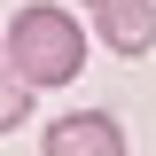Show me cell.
Listing matches in <instances>:
<instances>
[{
  "mask_svg": "<svg viewBox=\"0 0 156 156\" xmlns=\"http://www.w3.org/2000/svg\"><path fill=\"white\" fill-rule=\"evenodd\" d=\"M31 78L16 70V62H8V39H0V133H16V125H31Z\"/></svg>",
  "mask_w": 156,
  "mask_h": 156,
  "instance_id": "cell-4",
  "label": "cell"
},
{
  "mask_svg": "<svg viewBox=\"0 0 156 156\" xmlns=\"http://www.w3.org/2000/svg\"><path fill=\"white\" fill-rule=\"evenodd\" d=\"M39 156H133V148H125V125L109 109H70V117L47 125Z\"/></svg>",
  "mask_w": 156,
  "mask_h": 156,
  "instance_id": "cell-2",
  "label": "cell"
},
{
  "mask_svg": "<svg viewBox=\"0 0 156 156\" xmlns=\"http://www.w3.org/2000/svg\"><path fill=\"white\" fill-rule=\"evenodd\" d=\"M8 62H16L31 86H70V78L86 70V23H78L70 8L31 0V8H16V23H8Z\"/></svg>",
  "mask_w": 156,
  "mask_h": 156,
  "instance_id": "cell-1",
  "label": "cell"
},
{
  "mask_svg": "<svg viewBox=\"0 0 156 156\" xmlns=\"http://www.w3.org/2000/svg\"><path fill=\"white\" fill-rule=\"evenodd\" d=\"M86 23L117 55H148L156 47V0H86Z\"/></svg>",
  "mask_w": 156,
  "mask_h": 156,
  "instance_id": "cell-3",
  "label": "cell"
}]
</instances>
